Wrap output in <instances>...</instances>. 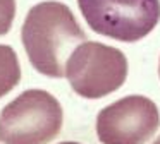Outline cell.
Returning <instances> with one entry per match:
<instances>
[{"instance_id": "6da1fadb", "label": "cell", "mask_w": 160, "mask_h": 144, "mask_svg": "<svg viewBox=\"0 0 160 144\" xmlns=\"http://www.w3.org/2000/svg\"><path fill=\"white\" fill-rule=\"evenodd\" d=\"M21 40L36 72L48 77H64L69 53L72 55L84 43L86 34L66 3L48 0L28 10Z\"/></svg>"}, {"instance_id": "7a4b0ae2", "label": "cell", "mask_w": 160, "mask_h": 144, "mask_svg": "<svg viewBox=\"0 0 160 144\" xmlns=\"http://www.w3.org/2000/svg\"><path fill=\"white\" fill-rule=\"evenodd\" d=\"M59 99L43 89H28L0 112V141L4 144H48L62 129Z\"/></svg>"}, {"instance_id": "3957f363", "label": "cell", "mask_w": 160, "mask_h": 144, "mask_svg": "<svg viewBox=\"0 0 160 144\" xmlns=\"http://www.w3.org/2000/svg\"><path fill=\"white\" fill-rule=\"evenodd\" d=\"M66 77L76 94L86 99L103 98L126 82L128 58L119 48L84 41L67 60Z\"/></svg>"}, {"instance_id": "277c9868", "label": "cell", "mask_w": 160, "mask_h": 144, "mask_svg": "<svg viewBox=\"0 0 160 144\" xmlns=\"http://www.w3.org/2000/svg\"><path fill=\"white\" fill-rule=\"evenodd\" d=\"M78 7L95 33L124 43L145 38L160 21V0H78Z\"/></svg>"}, {"instance_id": "5b68a950", "label": "cell", "mask_w": 160, "mask_h": 144, "mask_svg": "<svg viewBox=\"0 0 160 144\" xmlns=\"http://www.w3.org/2000/svg\"><path fill=\"white\" fill-rule=\"evenodd\" d=\"M160 113L150 98L129 94L100 110L97 136L102 144H145L155 136Z\"/></svg>"}, {"instance_id": "8992f818", "label": "cell", "mask_w": 160, "mask_h": 144, "mask_svg": "<svg viewBox=\"0 0 160 144\" xmlns=\"http://www.w3.org/2000/svg\"><path fill=\"white\" fill-rule=\"evenodd\" d=\"M21 81L18 53L9 45H0V98L11 93Z\"/></svg>"}, {"instance_id": "52a82bcc", "label": "cell", "mask_w": 160, "mask_h": 144, "mask_svg": "<svg viewBox=\"0 0 160 144\" xmlns=\"http://www.w3.org/2000/svg\"><path fill=\"white\" fill-rule=\"evenodd\" d=\"M16 17V0H0V36L11 31Z\"/></svg>"}, {"instance_id": "ba28073f", "label": "cell", "mask_w": 160, "mask_h": 144, "mask_svg": "<svg viewBox=\"0 0 160 144\" xmlns=\"http://www.w3.org/2000/svg\"><path fill=\"white\" fill-rule=\"evenodd\" d=\"M59 144H81V142H76V141H64V142H59Z\"/></svg>"}, {"instance_id": "9c48e42d", "label": "cell", "mask_w": 160, "mask_h": 144, "mask_svg": "<svg viewBox=\"0 0 160 144\" xmlns=\"http://www.w3.org/2000/svg\"><path fill=\"white\" fill-rule=\"evenodd\" d=\"M152 144H160V136H158V137H157V139H155V141H153V142H152Z\"/></svg>"}, {"instance_id": "30bf717a", "label": "cell", "mask_w": 160, "mask_h": 144, "mask_svg": "<svg viewBox=\"0 0 160 144\" xmlns=\"http://www.w3.org/2000/svg\"><path fill=\"white\" fill-rule=\"evenodd\" d=\"M158 75H160V64H158Z\"/></svg>"}]
</instances>
